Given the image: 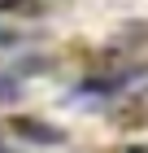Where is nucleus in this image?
Segmentation results:
<instances>
[{"label":"nucleus","instance_id":"obj_1","mask_svg":"<svg viewBox=\"0 0 148 153\" xmlns=\"http://www.w3.org/2000/svg\"><path fill=\"white\" fill-rule=\"evenodd\" d=\"M35 66H26V70H18V74H0V101H9V96H18V88H22V74H31Z\"/></svg>","mask_w":148,"mask_h":153},{"label":"nucleus","instance_id":"obj_2","mask_svg":"<svg viewBox=\"0 0 148 153\" xmlns=\"http://www.w3.org/2000/svg\"><path fill=\"white\" fill-rule=\"evenodd\" d=\"M9 44H18V31H9V26H0V48H9Z\"/></svg>","mask_w":148,"mask_h":153}]
</instances>
